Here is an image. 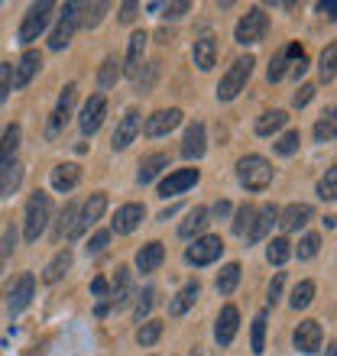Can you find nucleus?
<instances>
[{
	"mask_svg": "<svg viewBox=\"0 0 337 356\" xmlns=\"http://www.w3.org/2000/svg\"><path fill=\"white\" fill-rule=\"evenodd\" d=\"M49 217H52V197L46 191H33L26 201V217H23V236H26V243H36L39 236L46 234Z\"/></svg>",
	"mask_w": 337,
	"mask_h": 356,
	"instance_id": "1",
	"label": "nucleus"
},
{
	"mask_svg": "<svg viewBox=\"0 0 337 356\" xmlns=\"http://www.w3.org/2000/svg\"><path fill=\"white\" fill-rule=\"evenodd\" d=\"M237 178L246 191H266L272 185V165L262 156H244L237 162Z\"/></svg>",
	"mask_w": 337,
	"mask_h": 356,
	"instance_id": "2",
	"label": "nucleus"
},
{
	"mask_svg": "<svg viewBox=\"0 0 337 356\" xmlns=\"http://www.w3.org/2000/svg\"><path fill=\"white\" fill-rule=\"evenodd\" d=\"M253 56H240L234 58V65L224 72V78H221V85H217V101H234L237 94L246 88V81H250L253 75Z\"/></svg>",
	"mask_w": 337,
	"mask_h": 356,
	"instance_id": "3",
	"label": "nucleus"
},
{
	"mask_svg": "<svg viewBox=\"0 0 337 356\" xmlns=\"http://www.w3.org/2000/svg\"><path fill=\"white\" fill-rule=\"evenodd\" d=\"M266 33H269V17H266V10L250 7L244 17H240V23H237L234 39L240 46H260L262 39H266Z\"/></svg>",
	"mask_w": 337,
	"mask_h": 356,
	"instance_id": "4",
	"label": "nucleus"
},
{
	"mask_svg": "<svg viewBox=\"0 0 337 356\" xmlns=\"http://www.w3.org/2000/svg\"><path fill=\"white\" fill-rule=\"evenodd\" d=\"M52 10H56V3H49V0L33 3V7L26 10V17H23L19 33H17V39L23 42V46H29L33 39H39V33H42V29L49 26V19H52Z\"/></svg>",
	"mask_w": 337,
	"mask_h": 356,
	"instance_id": "5",
	"label": "nucleus"
},
{
	"mask_svg": "<svg viewBox=\"0 0 337 356\" xmlns=\"http://www.w3.org/2000/svg\"><path fill=\"white\" fill-rule=\"evenodd\" d=\"M75 97H78V85H65V88H62V94H58V101H56V111H52L49 127H46L49 140H58V136H62V130L68 127L72 111H75Z\"/></svg>",
	"mask_w": 337,
	"mask_h": 356,
	"instance_id": "6",
	"label": "nucleus"
},
{
	"mask_svg": "<svg viewBox=\"0 0 337 356\" xmlns=\"http://www.w3.org/2000/svg\"><path fill=\"white\" fill-rule=\"evenodd\" d=\"M133 298V279L130 269H117V279H113V291L107 295V301H97V318H104L107 311H123Z\"/></svg>",
	"mask_w": 337,
	"mask_h": 356,
	"instance_id": "7",
	"label": "nucleus"
},
{
	"mask_svg": "<svg viewBox=\"0 0 337 356\" xmlns=\"http://www.w3.org/2000/svg\"><path fill=\"white\" fill-rule=\"evenodd\" d=\"M221 253H224L221 236H198L195 243L185 250V263L188 266H211L221 259Z\"/></svg>",
	"mask_w": 337,
	"mask_h": 356,
	"instance_id": "8",
	"label": "nucleus"
},
{
	"mask_svg": "<svg viewBox=\"0 0 337 356\" xmlns=\"http://www.w3.org/2000/svg\"><path fill=\"white\" fill-rule=\"evenodd\" d=\"M104 211H107V195H104V191H94V195L84 201L81 211H78V224H75V230L68 234V240H78L84 230H91V227L104 217Z\"/></svg>",
	"mask_w": 337,
	"mask_h": 356,
	"instance_id": "9",
	"label": "nucleus"
},
{
	"mask_svg": "<svg viewBox=\"0 0 337 356\" xmlns=\"http://www.w3.org/2000/svg\"><path fill=\"white\" fill-rule=\"evenodd\" d=\"M75 26H78V3H65L56 29H52V36H49V49H52V52L65 49L68 42H72V36H75Z\"/></svg>",
	"mask_w": 337,
	"mask_h": 356,
	"instance_id": "10",
	"label": "nucleus"
},
{
	"mask_svg": "<svg viewBox=\"0 0 337 356\" xmlns=\"http://www.w3.org/2000/svg\"><path fill=\"white\" fill-rule=\"evenodd\" d=\"M178 123H182V111H178V107H168V111L150 113L146 123H143V133H146L150 140H159V136H168Z\"/></svg>",
	"mask_w": 337,
	"mask_h": 356,
	"instance_id": "11",
	"label": "nucleus"
},
{
	"mask_svg": "<svg viewBox=\"0 0 337 356\" xmlns=\"http://www.w3.org/2000/svg\"><path fill=\"white\" fill-rule=\"evenodd\" d=\"M104 117H107V97H104V94H94V97H88L81 117H78V127H81L84 136H94V133L101 130Z\"/></svg>",
	"mask_w": 337,
	"mask_h": 356,
	"instance_id": "12",
	"label": "nucleus"
},
{
	"mask_svg": "<svg viewBox=\"0 0 337 356\" xmlns=\"http://www.w3.org/2000/svg\"><path fill=\"white\" fill-rule=\"evenodd\" d=\"M33 291H36V275H33V272H23V275L13 282V289H10V295H7V311L10 314L26 311L29 301H33Z\"/></svg>",
	"mask_w": 337,
	"mask_h": 356,
	"instance_id": "13",
	"label": "nucleus"
},
{
	"mask_svg": "<svg viewBox=\"0 0 337 356\" xmlns=\"http://www.w3.org/2000/svg\"><path fill=\"white\" fill-rule=\"evenodd\" d=\"M305 56V49L299 46V42H289V46H282L276 56H272V62H269V68H266V78L269 81H282L285 78V72H289L299 58Z\"/></svg>",
	"mask_w": 337,
	"mask_h": 356,
	"instance_id": "14",
	"label": "nucleus"
},
{
	"mask_svg": "<svg viewBox=\"0 0 337 356\" xmlns=\"http://www.w3.org/2000/svg\"><path fill=\"white\" fill-rule=\"evenodd\" d=\"M140 127H143L140 111H127V113H123L120 123H117V130H113V140H111L113 152L127 149V146H130V143L136 140V133H140Z\"/></svg>",
	"mask_w": 337,
	"mask_h": 356,
	"instance_id": "15",
	"label": "nucleus"
},
{
	"mask_svg": "<svg viewBox=\"0 0 337 356\" xmlns=\"http://www.w3.org/2000/svg\"><path fill=\"white\" fill-rule=\"evenodd\" d=\"M237 330H240V311H237L234 305H224L214 321V340L221 347H227V343H234Z\"/></svg>",
	"mask_w": 337,
	"mask_h": 356,
	"instance_id": "16",
	"label": "nucleus"
},
{
	"mask_svg": "<svg viewBox=\"0 0 337 356\" xmlns=\"http://www.w3.org/2000/svg\"><path fill=\"white\" fill-rule=\"evenodd\" d=\"M321 324L318 321H301L299 327H295V334H292V343H295V350L299 353H318L321 350Z\"/></svg>",
	"mask_w": 337,
	"mask_h": 356,
	"instance_id": "17",
	"label": "nucleus"
},
{
	"mask_svg": "<svg viewBox=\"0 0 337 356\" xmlns=\"http://www.w3.org/2000/svg\"><path fill=\"white\" fill-rule=\"evenodd\" d=\"M143 217H146V207H143V204H133V201H130V204L117 207V214H113V220H111L113 234H120V236L133 234V230L143 224Z\"/></svg>",
	"mask_w": 337,
	"mask_h": 356,
	"instance_id": "18",
	"label": "nucleus"
},
{
	"mask_svg": "<svg viewBox=\"0 0 337 356\" xmlns=\"http://www.w3.org/2000/svg\"><path fill=\"white\" fill-rule=\"evenodd\" d=\"M146 42H150V36H146V33H133V36H130V46H127V62H123V75H127V78H140L143 58H146Z\"/></svg>",
	"mask_w": 337,
	"mask_h": 356,
	"instance_id": "19",
	"label": "nucleus"
},
{
	"mask_svg": "<svg viewBox=\"0 0 337 356\" xmlns=\"http://www.w3.org/2000/svg\"><path fill=\"white\" fill-rule=\"evenodd\" d=\"M207 149V133H205V123L195 120V123H188V130H185V140H182V156L185 159H201Z\"/></svg>",
	"mask_w": 337,
	"mask_h": 356,
	"instance_id": "20",
	"label": "nucleus"
},
{
	"mask_svg": "<svg viewBox=\"0 0 337 356\" xmlns=\"http://www.w3.org/2000/svg\"><path fill=\"white\" fill-rule=\"evenodd\" d=\"M311 217H315L311 204H289L279 214V227L285 234H295V230H305V227L311 224Z\"/></svg>",
	"mask_w": 337,
	"mask_h": 356,
	"instance_id": "21",
	"label": "nucleus"
},
{
	"mask_svg": "<svg viewBox=\"0 0 337 356\" xmlns=\"http://www.w3.org/2000/svg\"><path fill=\"white\" fill-rule=\"evenodd\" d=\"M42 68V56H39L36 49H26L23 52V58H19V65L13 68V88H26L33 78H36V72Z\"/></svg>",
	"mask_w": 337,
	"mask_h": 356,
	"instance_id": "22",
	"label": "nucleus"
},
{
	"mask_svg": "<svg viewBox=\"0 0 337 356\" xmlns=\"http://www.w3.org/2000/svg\"><path fill=\"white\" fill-rule=\"evenodd\" d=\"M198 178H201V172H198V169H178V172H172L168 178H162L159 195H162V197L182 195V191H188L191 185H198Z\"/></svg>",
	"mask_w": 337,
	"mask_h": 356,
	"instance_id": "23",
	"label": "nucleus"
},
{
	"mask_svg": "<svg viewBox=\"0 0 337 356\" xmlns=\"http://www.w3.org/2000/svg\"><path fill=\"white\" fill-rule=\"evenodd\" d=\"M276 220H279V207H276V204L256 207V220H253L250 234H246V243H260L262 236L272 230V224H276Z\"/></svg>",
	"mask_w": 337,
	"mask_h": 356,
	"instance_id": "24",
	"label": "nucleus"
},
{
	"mask_svg": "<svg viewBox=\"0 0 337 356\" xmlns=\"http://www.w3.org/2000/svg\"><path fill=\"white\" fill-rule=\"evenodd\" d=\"M191 62H195L201 72H211L217 62V39L211 33H205L201 39H195V46H191Z\"/></svg>",
	"mask_w": 337,
	"mask_h": 356,
	"instance_id": "25",
	"label": "nucleus"
},
{
	"mask_svg": "<svg viewBox=\"0 0 337 356\" xmlns=\"http://www.w3.org/2000/svg\"><path fill=\"white\" fill-rule=\"evenodd\" d=\"M49 181H52V188H56L58 195H68V191L81 181V165H75V162L56 165V169H52V175H49Z\"/></svg>",
	"mask_w": 337,
	"mask_h": 356,
	"instance_id": "26",
	"label": "nucleus"
},
{
	"mask_svg": "<svg viewBox=\"0 0 337 356\" xmlns=\"http://www.w3.org/2000/svg\"><path fill=\"white\" fill-rule=\"evenodd\" d=\"M162 259H166V246L159 243V240H152V243H146L136 253V269L140 272H156L162 266Z\"/></svg>",
	"mask_w": 337,
	"mask_h": 356,
	"instance_id": "27",
	"label": "nucleus"
},
{
	"mask_svg": "<svg viewBox=\"0 0 337 356\" xmlns=\"http://www.w3.org/2000/svg\"><path fill=\"white\" fill-rule=\"evenodd\" d=\"M198 295H201V285H198V282H188V285H182V291H178L172 301H168V314H172V318H182V314H185V311L198 301Z\"/></svg>",
	"mask_w": 337,
	"mask_h": 356,
	"instance_id": "28",
	"label": "nucleus"
},
{
	"mask_svg": "<svg viewBox=\"0 0 337 356\" xmlns=\"http://www.w3.org/2000/svg\"><path fill=\"white\" fill-rule=\"evenodd\" d=\"M166 169H168V156H166V152H150V156L140 162L136 181H140V185H150L152 178L159 175V172H166Z\"/></svg>",
	"mask_w": 337,
	"mask_h": 356,
	"instance_id": "29",
	"label": "nucleus"
},
{
	"mask_svg": "<svg viewBox=\"0 0 337 356\" xmlns=\"http://www.w3.org/2000/svg\"><path fill=\"white\" fill-rule=\"evenodd\" d=\"M17 152H19V127L10 123L3 130V136H0V169L10 165V162H17Z\"/></svg>",
	"mask_w": 337,
	"mask_h": 356,
	"instance_id": "30",
	"label": "nucleus"
},
{
	"mask_svg": "<svg viewBox=\"0 0 337 356\" xmlns=\"http://www.w3.org/2000/svg\"><path fill=\"white\" fill-rule=\"evenodd\" d=\"M68 269H72V250L65 246V250H58V253L52 256V263L42 269V282H46V285H56Z\"/></svg>",
	"mask_w": 337,
	"mask_h": 356,
	"instance_id": "31",
	"label": "nucleus"
},
{
	"mask_svg": "<svg viewBox=\"0 0 337 356\" xmlns=\"http://www.w3.org/2000/svg\"><path fill=\"white\" fill-rule=\"evenodd\" d=\"M285 123H289V113L285 111H266L260 120H256V136H272V133H279Z\"/></svg>",
	"mask_w": 337,
	"mask_h": 356,
	"instance_id": "32",
	"label": "nucleus"
},
{
	"mask_svg": "<svg viewBox=\"0 0 337 356\" xmlns=\"http://www.w3.org/2000/svg\"><path fill=\"white\" fill-rule=\"evenodd\" d=\"M19 181H23V165H19V162L3 165V169H0V197L13 195V191L19 188Z\"/></svg>",
	"mask_w": 337,
	"mask_h": 356,
	"instance_id": "33",
	"label": "nucleus"
},
{
	"mask_svg": "<svg viewBox=\"0 0 337 356\" xmlns=\"http://www.w3.org/2000/svg\"><path fill=\"white\" fill-rule=\"evenodd\" d=\"M318 78L324 81V85H331V81L337 78V42L324 46V52H321V58H318Z\"/></svg>",
	"mask_w": 337,
	"mask_h": 356,
	"instance_id": "34",
	"label": "nucleus"
},
{
	"mask_svg": "<svg viewBox=\"0 0 337 356\" xmlns=\"http://www.w3.org/2000/svg\"><path fill=\"white\" fill-rule=\"evenodd\" d=\"M337 136V107H328V111L318 117V123H315V140L318 143H328Z\"/></svg>",
	"mask_w": 337,
	"mask_h": 356,
	"instance_id": "35",
	"label": "nucleus"
},
{
	"mask_svg": "<svg viewBox=\"0 0 337 356\" xmlns=\"http://www.w3.org/2000/svg\"><path fill=\"white\" fill-rule=\"evenodd\" d=\"M104 13H107V3H78V26H84V29H91V26H97L104 19Z\"/></svg>",
	"mask_w": 337,
	"mask_h": 356,
	"instance_id": "36",
	"label": "nucleus"
},
{
	"mask_svg": "<svg viewBox=\"0 0 337 356\" xmlns=\"http://www.w3.org/2000/svg\"><path fill=\"white\" fill-rule=\"evenodd\" d=\"M207 227V207H195L191 214H188V220L182 227H178V236H185V240H191V236H198L201 230Z\"/></svg>",
	"mask_w": 337,
	"mask_h": 356,
	"instance_id": "37",
	"label": "nucleus"
},
{
	"mask_svg": "<svg viewBox=\"0 0 337 356\" xmlns=\"http://www.w3.org/2000/svg\"><path fill=\"white\" fill-rule=\"evenodd\" d=\"M123 62H117V58H104V65H101V72H97V88H101V91H107V88H113L117 85V78L123 75Z\"/></svg>",
	"mask_w": 337,
	"mask_h": 356,
	"instance_id": "38",
	"label": "nucleus"
},
{
	"mask_svg": "<svg viewBox=\"0 0 337 356\" xmlns=\"http://www.w3.org/2000/svg\"><path fill=\"white\" fill-rule=\"evenodd\" d=\"M315 301V282L311 279H305V282H299L295 289H292V298H289V305H292V311H305Z\"/></svg>",
	"mask_w": 337,
	"mask_h": 356,
	"instance_id": "39",
	"label": "nucleus"
},
{
	"mask_svg": "<svg viewBox=\"0 0 337 356\" xmlns=\"http://www.w3.org/2000/svg\"><path fill=\"white\" fill-rule=\"evenodd\" d=\"M217 291L221 295H234V289L240 285V263H227L224 269H221V275H217Z\"/></svg>",
	"mask_w": 337,
	"mask_h": 356,
	"instance_id": "40",
	"label": "nucleus"
},
{
	"mask_svg": "<svg viewBox=\"0 0 337 356\" xmlns=\"http://www.w3.org/2000/svg\"><path fill=\"white\" fill-rule=\"evenodd\" d=\"M292 256V243L285 240V236H276V240H269V246H266V259H269V266H285Z\"/></svg>",
	"mask_w": 337,
	"mask_h": 356,
	"instance_id": "41",
	"label": "nucleus"
},
{
	"mask_svg": "<svg viewBox=\"0 0 337 356\" xmlns=\"http://www.w3.org/2000/svg\"><path fill=\"white\" fill-rule=\"evenodd\" d=\"M266 311H260L256 318H253V330H250V350L253 356H262V350H266Z\"/></svg>",
	"mask_w": 337,
	"mask_h": 356,
	"instance_id": "42",
	"label": "nucleus"
},
{
	"mask_svg": "<svg viewBox=\"0 0 337 356\" xmlns=\"http://www.w3.org/2000/svg\"><path fill=\"white\" fill-rule=\"evenodd\" d=\"M78 211H81L78 204H65V207H62V214H58V227H56V236H65V240H68V234H72V230H75V224H78Z\"/></svg>",
	"mask_w": 337,
	"mask_h": 356,
	"instance_id": "43",
	"label": "nucleus"
},
{
	"mask_svg": "<svg viewBox=\"0 0 337 356\" xmlns=\"http://www.w3.org/2000/svg\"><path fill=\"white\" fill-rule=\"evenodd\" d=\"M253 220H256V207L253 204H240L237 207V217H234V234L237 236H246L250 234Z\"/></svg>",
	"mask_w": 337,
	"mask_h": 356,
	"instance_id": "44",
	"label": "nucleus"
},
{
	"mask_svg": "<svg viewBox=\"0 0 337 356\" xmlns=\"http://www.w3.org/2000/svg\"><path fill=\"white\" fill-rule=\"evenodd\" d=\"M159 337H162V321H146V324L136 330V343H140V347H152Z\"/></svg>",
	"mask_w": 337,
	"mask_h": 356,
	"instance_id": "45",
	"label": "nucleus"
},
{
	"mask_svg": "<svg viewBox=\"0 0 337 356\" xmlns=\"http://www.w3.org/2000/svg\"><path fill=\"white\" fill-rule=\"evenodd\" d=\"M318 197L321 201H337V165H331L318 181Z\"/></svg>",
	"mask_w": 337,
	"mask_h": 356,
	"instance_id": "46",
	"label": "nucleus"
},
{
	"mask_svg": "<svg viewBox=\"0 0 337 356\" xmlns=\"http://www.w3.org/2000/svg\"><path fill=\"white\" fill-rule=\"evenodd\" d=\"M299 146H301L299 130H289V133H282L279 140H276V146H272V149L279 152V156H295V152H299Z\"/></svg>",
	"mask_w": 337,
	"mask_h": 356,
	"instance_id": "47",
	"label": "nucleus"
},
{
	"mask_svg": "<svg viewBox=\"0 0 337 356\" xmlns=\"http://www.w3.org/2000/svg\"><path fill=\"white\" fill-rule=\"evenodd\" d=\"M19 243V234H17V227H7L3 230V240H0V272H3V266H7V259L13 256V250H17Z\"/></svg>",
	"mask_w": 337,
	"mask_h": 356,
	"instance_id": "48",
	"label": "nucleus"
},
{
	"mask_svg": "<svg viewBox=\"0 0 337 356\" xmlns=\"http://www.w3.org/2000/svg\"><path fill=\"white\" fill-rule=\"evenodd\" d=\"M318 246H321L318 234H305L299 240V250H292V253H299V259H315V256H318Z\"/></svg>",
	"mask_w": 337,
	"mask_h": 356,
	"instance_id": "49",
	"label": "nucleus"
},
{
	"mask_svg": "<svg viewBox=\"0 0 337 356\" xmlns=\"http://www.w3.org/2000/svg\"><path fill=\"white\" fill-rule=\"evenodd\" d=\"M152 305H156V289H143V295L136 298V311H133V318L143 321L152 311Z\"/></svg>",
	"mask_w": 337,
	"mask_h": 356,
	"instance_id": "50",
	"label": "nucleus"
},
{
	"mask_svg": "<svg viewBox=\"0 0 337 356\" xmlns=\"http://www.w3.org/2000/svg\"><path fill=\"white\" fill-rule=\"evenodd\" d=\"M10 91H13V65L0 62V104L10 97Z\"/></svg>",
	"mask_w": 337,
	"mask_h": 356,
	"instance_id": "51",
	"label": "nucleus"
},
{
	"mask_svg": "<svg viewBox=\"0 0 337 356\" xmlns=\"http://www.w3.org/2000/svg\"><path fill=\"white\" fill-rule=\"evenodd\" d=\"M188 10H191V3H188V0H178V3H166V7H162V17L178 19V17H185Z\"/></svg>",
	"mask_w": 337,
	"mask_h": 356,
	"instance_id": "52",
	"label": "nucleus"
},
{
	"mask_svg": "<svg viewBox=\"0 0 337 356\" xmlns=\"http://www.w3.org/2000/svg\"><path fill=\"white\" fill-rule=\"evenodd\" d=\"M282 289H285V272H276L269 282V305H276L282 298Z\"/></svg>",
	"mask_w": 337,
	"mask_h": 356,
	"instance_id": "53",
	"label": "nucleus"
},
{
	"mask_svg": "<svg viewBox=\"0 0 337 356\" xmlns=\"http://www.w3.org/2000/svg\"><path fill=\"white\" fill-rule=\"evenodd\" d=\"M311 97H315V85H301L299 91H295V97H292V104H295V107L301 111V107H305Z\"/></svg>",
	"mask_w": 337,
	"mask_h": 356,
	"instance_id": "54",
	"label": "nucleus"
},
{
	"mask_svg": "<svg viewBox=\"0 0 337 356\" xmlns=\"http://www.w3.org/2000/svg\"><path fill=\"white\" fill-rule=\"evenodd\" d=\"M107 243H111V234H94L91 240H88V253H94V256L104 253V246Z\"/></svg>",
	"mask_w": 337,
	"mask_h": 356,
	"instance_id": "55",
	"label": "nucleus"
},
{
	"mask_svg": "<svg viewBox=\"0 0 337 356\" xmlns=\"http://www.w3.org/2000/svg\"><path fill=\"white\" fill-rule=\"evenodd\" d=\"M318 13H324L328 19H337V0H324V3H318Z\"/></svg>",
	"mask_w": 337,
	"mask_h": 356,
	"instance_id": "56",
	"label": "nucleus"
},
{
	"mask_svg": "<svg viewBox=\"0 0 337 356\" xmlns=\"http://www.w3.org/2000/svg\"><path fill=\"white\" fill-rule=\"evenodd\" d=\"M91 295H97V298H107V282H104L101 275L91 282Z\"/></svg>",
	"mask_w": 337,
	"mask_h": 356,
	"instance_id": "57",
	"label": "nucleus"
},
{
	"mask_svg": "<svg viewBox=\"0 0 337 356\" xmlns=\"http://www.w3.org/2000/svg\"><path fill=\"white\" fill-rule=\"evenodd\" d=\"M136 10H140L136 3H123V7H120V19H123V23H130V19L136 17Z\"/></svg>",
	"mask_w": 337,
	"mask_h": 356,
	"instance_id": "58",
	"label": "nucleus"
},
{
	"mask_svg": "<svg viewBox=\"0 0 337 356\" xmlns=\"http://www.w3.org/2000/svg\"><path fill=\"white\" fill-rule=\"evenodd\" d=\"M227 214H230V201H217V204H214V217H217V220H224Z\"/></svg>",
	"mask_w": 337,
	"mask_h": 356,
	"instance_id": "59",
	"label": "nucleus"
},
{
	"mask_svg": "<svg viewBox=\"0 0 337 356\" xmlns=\"http://www.w3.org/2000/svg\"><path fill=\"white\" fill-rule=\"evenodd\" d=\"M324 356H337V343H331V347H324Z\"/></svg>",
	"mask_w": 337,
	"mask_h": 356,
	"instance_id": "60",
	"label": "nucleus"
},
{
	"mask_svg": "<svg viewBox=\"0 0 337 356\" xmlns=\"http://www.w3.org/2000/svg\"><path fill=\"white\" fill-rule=\"evenodd\" d=\"M191 356H201V353H191Z\"/></svg>",
	"mask_w": 337,
	"mask_h": 356,
	"instance_id": "61",
	"label": "nucleus"
}]
</instances>
